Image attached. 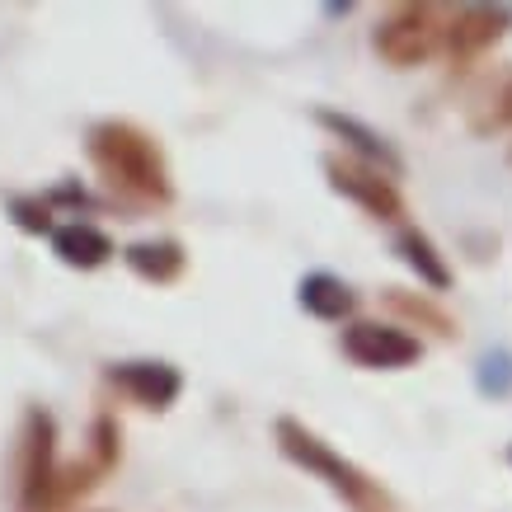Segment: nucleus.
Returning a JSON list of instances; mask_svg holds the SVG:
<instances>
[{"mask_svg": "<svg viewBox=\"0 0 512 512\" xmlns=\"http://www.w3.org/2000/svg\"><path fill=\"white\" fill-rule=\"evenodd\" d=\"M85 156L118 198L137 202V207H170L174 202L170 160L146 127L127 123V118L94 123L85 137Z\"/></svg>", "mask_w": 512, "mask_h": 512, "instance_id": "f257e3e1", "label": "nucleus"}, {"mask_svg": "<svg viewBox=\"0 0 512 512\" xmlns=\"http://www.w3.org/2000/svg\"><path fill=\"white\" fill-rule=\"evenodd\" d=\"M273 437H278V451L292 461L296 470H306L311 480L329 484V489H334L353 512H395L390 494L367 475V470L353 466L348 456H339L325 437L311 433L301 419H278L273 423Z\"/></svg>", "mask_w": 512, "mask_h": 512, "instance_id": "f03ea898", "label": "nucleus"}, {"mask_svg": "<svg viewBox=\"0 0 512 512\" xmlns=\"http://www.w3.org/2000/svg\"><path fill=\"white\" fill-rule=\"evenodd\" d=\"M451 19L456 10L447 5H433V0H414V5H395L372 33V47L376 57L390 66H423L433 62L437 52H447L451 47Z\"/></svg>", "mask_w": 512, "mask_h": 512, "instance_id": "7ed1b4c3", "label": "nucleus"}, {"mask_svg": "<svg viewBox=\"0 0 512 512\" xmlns=\"http://www.w3.org/2000/svg\"><path fill=\"white\" fill-rule=\"evenodd\" d=\"M57 480H62V461H57V419L33 404L29 414H24V437H19V508L47 512Z\"/></svg>", "mask_w": 512, "mask_h": 512, "instance_id": "20e7f679", "label": "nucleus"}, {"mask_svg": "<svg viewBox=\"0 0 512 512\" xmlns=\"http://www.w3.org/2000/svg\"><path fill=\"white\" fill-rule=\"evenodd\" d=\"M118 461H123V428H118L109 414H99V419L90 423V447H85V456L62 466V480H57V489H52L47 512H66L71 503H80L85 494H94V489L118 470Z\"/></svg>", "mask_w": 512, "mask_h": 512, "instance_id": "39448f33", "label": "nucleus"}, {"mask_svg": "<svg viewBox=\"0 0 512 512\" xmlns=\"http://www.w3.org/2000/svg\"><path fill=\"white\" fill-rule=\"evenodd\" d=\"M325 174H329V188H334V193L357 202V207L372 212L376 221L404 217V198H400V188H395V174L376 170V165H367V160H357V156H325Z\"/></svg>", "mask_w": 512, "mask_h": 512, "instance_id": "423d86ee", "label": "nucleus"}, {"mask_svg": "<svg viewBox=\"0 0 512 512\" xmlns=\"http://www.w3.org/2000/svg\"><path fill=\"white\" fill-rule=\"evenodd\" d=\"M343 357L367 367V372H400L409 362H419L423 343L400 325H381V320H353L339 339Z\"/></svg>", "mask_w": 512, "mask_h": 512, "instance_id": "0eeeda50", "label": "nucleus"}, {"mask_svg": "<svg viewBox=\"0 0 512 512\" xmlns=\"http://www.w3.org/2000/svg\"><path fill=\"white\" fill-rule=\"evenodd\" d=\"M109 381L141 409H170L184 390V376L170 362H118V367H109Z\"/></svg>", "mask_w": 512, "mask_h": 512, "instance_id": "6e6552de", "label": "nucleus"}, {"mask_svg": "<svg viewBox=\"0 0 512 512\" xmlns=\"http://www.w3.org/2000/svg\"><path fill=\"white\" fill-rule=\"evenodd\" d=\"M52 254H57L66 268L94 273V268L113 264L118 245H113L99 226H90V221H66V226H57V231H52Z\"/></svg>", "mask_w": 512, "mask_h": 512, "instance_id": "1a4fd4ad", "label": "nucleus"}, {"mask_svg": "<svg viewBox=\"0 0 512 512\" xmlns=\"http://www.w3.org/2000/svg\"><path fill=\"white\" fill-rule=\"evenodd\" d=\"M508 33V10H489V5H466V10H456L451 19V57L456 62H470V57H480L484 47H494L498 38Z\"/></svg>", "mask_w": 512, "mask_h": 512, "instance_id": "9d476101", "label": "nucleus"}, {"mask_svg": "<svg viewBox=\"0 0 512 512\" xmlns=\"http://www.w3.org/2000/svg\"><path fill=\"white\" fill-rule=\"evenodd\" d=\"M123 264L151 287H170V282L184 278L188 254L179 240H137V245L123 249Z\"/></svg>", "mask_w": 512, "mask_h": 512, "instance_id": "9b49d317", "label": "nucleus"}, {"mask_svg": "<svg viewBox=\"0 0 512 512\" xmlns=\"http://www.w3.org/2000/svg\"><path fill=\"white\" fill-rule=\"evenodd\" d=\"M320 123L334 132L339 141H348L357 151V160H367V165H376V170H386V174H400V160H395V151L386 146V137H376L372 127H362L357 118H343V113H320Z\"/></svg>", "mask_w": 512, "mask_h": 512, "instance_id": "f8f14e48", "label": "nucleus"}, {"mask_svg": "<svg viewBox=\"0 0 512 512\" xmlns=\"http://www.w3.org/2000/svg\"><path fill=\"white\" fill-rule=\"evenodd\" d=\"M301 311H311L315 320H343V315L357 311V296L334 273H311L301 282Z\"/></svg>", "mask_w": 512, "mask_h": 512, "instance_id": "ddd939ff", "label": "nucleus"}, {"mask_svg": "<svg viewBox=\"0 0 512 512\" xmlns=\"http://www.w3.org/2000/svg\"><path fill=\"white\" fill-rule=\"evenodd\" d=\"M395 249H400V259L414 273H419V282H428V287H437V292H447L451 287V268L442 264V254H437V245L428 240L423 231H400V240H395Z\"/></svg>", "mask_w": 512, "mask_h": 512, "instance_id": "4468645a", "label": "nucleus"}, {"mask_svg": "<svg viewBox=\"0 0 512 512\" xmlns=\"http://www.w3.org/2000/svg\"><path fill=\"white\" fill-rule=\"evenodd\" d=\"M390 311H400L409 325H419V329H433V334H442V339H451L456 334V325H451L447 315L437 311L433 301H423V296H409V292H400V287H390Z\"/></svg>", "mask_w": 512, "mask_h": 512, "instance_id": "2eb2a0df", "label": "nucleus"}, {"mask_svg": "<svg viewBox=\"0 0 512 512\" xmlns=\"http://www.w3.org/2000/svg\"><path fill=\"white\" fill-rule=\"evenodd\" d=\"M10 212H15V221L24 226V231H33V235L57 231V226H52V198H15L10 202Z\"/></svg>", "mask_w": 512, "mask_h": 512, "instance_id": "dca6fc26", "label": "nucleus"}, {"mask_svg": "<svg viewBox=\"0 0 512 512\" xmlns=\"http://www.w3.org/2000/svg\"><path fill=\"white\" fill-rule=\"evenodd\" d=\"M489 123H494V127H512V80L498 90L494 109H489Z\"/></svg>", "mask_w": 512, "mask_h": 512, "instance_id": "f3484780", "label": "nucleus"}]
</instances>
